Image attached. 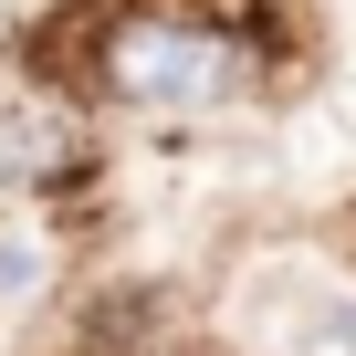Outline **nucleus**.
<instances>
[{"label":"nucleus","instance_id":"obj_1","mask_svg":"<svg viewBox=\"0 0 356 356\" xmlns=\"http://www.w3.org/2000/svg\"><path fill=\"white\" fill-rule=\"evenodd\" d=\"M105 84L126 105H220L241 84V42L189 11H136L105 32Z\"/></svg>","mask_w":356,"mask_h":356},{"label":"nucleus","instance_id":"obj_2","mask_svg":"<svg viewBox=\"0 0 356 356\" xmlns=\"http://www.w3.org/2000/svg\"><path fill=\"white\" fill-rule=\"evenodd\" d=\"M22 293H42V252L0 241V304H22Z\"/></svg>","mask_w":356,"mask_h":356}]
</instances>
